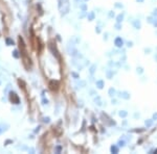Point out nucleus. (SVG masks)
Returning <instances> with one entry per match:
<instances>
[{"mask_svg":"<svg viewBox=\"0 0 157 154\" xmlns=\"http://www.w3.org/2000/svg\"><path fill=\"white\" fill-rule=\"evenodd\" d=\"M59 87H60V84H59V82H58V81L52 80V81L49 82V89L52 91H54V92H57V91L59 90Z\"/></svg>","mask_w":157,"mask_h":154,"instance_id":"obj_1","label":"nucleus"},{"mask_svg":"<svg viewBox=\"0 0 157 154\" xmlns=\"http://www.w3.org/2000/svg\"><path fill=\"white\" fill-rule=\"evenodd\" d=\"M10 99L13 103H15V104H18L19 103V98L17 97V95L15 94V93H11V96H10Z\"/></svg>","mask_w":157,"mask_h":154,"instance_id":"obj_2","label":"nucleus"}]
</instances>
